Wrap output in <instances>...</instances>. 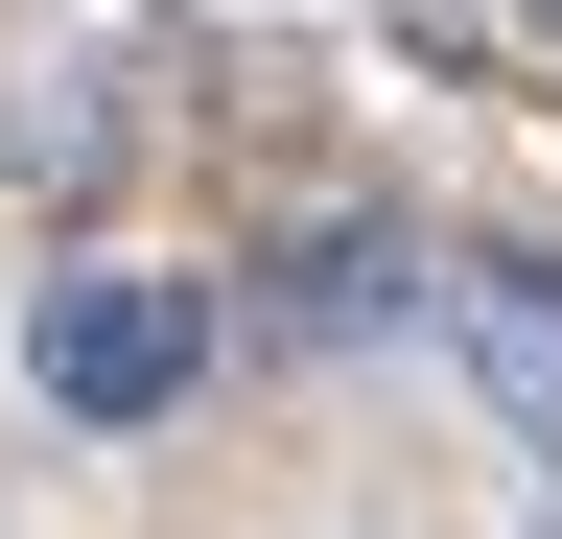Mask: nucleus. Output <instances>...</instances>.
<instances>
[{"instance_id":"f257e3e1","label":"nucleus","mask_w":562,"mask_h":539,"mask_svg":"<svg viewBox=\"0 0 562 539\" xmlns=\"http://www.w3.org/2000/svg\"><path fill=\"white\" fill-rule=\"evenodd\" d=\"M188 375H211V282H140V258H70V282L24 305V398H47V423H165Z\"/></svg>"},{"instance_id":"f03ea898","label":"nucleus","mask_w":562,"mask_h":539,"mask_svg":"<svg viewBox=\"0 0 562 539\" xmlns=\"http://www.w3.org/2000/svg\"><path fill=\"white\" fill-rule=\"evenodd\" d=\"M422 305H446V352H469V398L516 423L539 469H562V258H516V235H469V258H422Z\"/></svg>"},{"instance_id":"7ed1b4c3","label":"nucleus","mask_w":562,"mask_h":539,"mask_svg":"<svg viewBox=\"0 0 562 539\" xmlns=\"http://www.w3.org/2000/svg\"><path fill=\"white\" fill-rule=\"evenodd\" d=\"M398 305H422V235H398V212H328V235L258 282V328H281V352H375Z\"/></svg>"},{"instance_id":"20e7f679","label":"nucleus","mask_w":562,"mask_h":539,"mask_svg":"<svg viewBox=\"0 0 562 539\" xmlns=\"http://www.w3.org/2000/svg\"><path fill=\"white\" fill-rule=\"evenodd\" d=\"M0 165H24L47 212H94V188H117V94L94 71H24V94H0Z\"/></svg>"},{"instance_id":"39448f33","label":"nucleus","mask_w":562,"mask_h":539,"mask_svg":"<svg viewBox=\"0 0 562 539\" xmlns=\"http://www.w3.org/2000/svg\"><path fill=\"white\" fill-rule=\"evenodd\" d=\"M539 47H562V0H539Z\"/></svg>"}]
</instances>
